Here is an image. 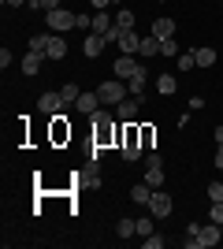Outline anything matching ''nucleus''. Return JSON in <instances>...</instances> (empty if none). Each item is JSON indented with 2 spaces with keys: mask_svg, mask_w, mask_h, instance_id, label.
I'll return each mask as SVG.
<instances>
[{
  "mask_svg": "<svg viewBox=\"0 0 223 249\" xmlns=\"http://www.w3.org/2000/svg\"><path fill=\"white\" fill-rule=\"evenodd\" d=\"M127 93H130V89H127V82H123V78H108V82L97 86V97H101V104H119Z\"/></svg>",
  "mask_w": 223,
  "mask_h": 249,
  "instance_id": "obj_1",
  "label": "nucleus"
},
{
  "mask_svg": "<svg viewBox=\"0 0 223 249\" xmlns=\"http://www.w3.org/2000/svg\"><path fill=\"white\" fill-rule=\"evenodd\" d=\"M149 216H156V219H164V216H171V208H175V201L164 194V190H153V197H149Z\"/></svg>",
  "mask_w": 223,
  "mask_h": 249,
  "instance_id": "obj_2",
  "label": "nucleus"
},
{
  "mask_svg": "<svg viewBox=\"0 0 223 249\" xmlns=\"http://www.w3.org/2000/svg\"><path fill=\"white\" fill-rule=\"evenodd\" d=\"M45 26H49V30H71V26H74V15H71V11H64V8H56V11L45 15Z\"/></svg>",
  "mask_w": 223,
  "mask_h": 249,
  "instance_id": "obj_3",
  "label": "nucleus"
},
{
  "mask_svg": "<svg viewBox=\"0 0 223 249\" xmlns=\"http://www.w3.org/2000/svg\"><path fill=\"white\" fill-rule=\"evenodd\" d=\"M123 156H127V160H138V156H145V149H141L138 130H134V126H127V134H123Z\"/></svg>",
  "mask_w": 223,
  "mask_h": 249,
  "instance_id": "obj_4",
  "label": "nucleus"
},
{
  "mask_svg": "<svg viewBox=\"0 0 223 249\" xmlns=\"http://www.w3.org/2000/svg\"><path fill=\"white\" fill-rule=\"evenodd\" d=\"M37 112H45V115L64 112V97H60V89H56V93H41V97H37Z\"/></svg>",
  "mask_w": 223,
  "mask_h": 249,
  "instance_id": "obj_5",
  "label": "nucleus"
},
{
  "mask_svg": "<svg viewBox=\"0 0 223 249\" xmlns=\"http://www.w3.org/2000/svg\"><path fill=\"white\" fill-rule=\"evenodd\" d=\"M138 71H141V63L134 60V56H123V60H116V78H123V82H130Z\"/></svg>",
  "mask_w": 223,
  "mask_h": 249,
  "instance_id": "obj_6",
  "label": "nucleus"
},
{
  "mask_svg": "<svg viewBox=\"0 0 223 249\" xmlns=\"http://www.w3.org/2000/svg\"><path fill=\"white\" fill-rule=\"evenodd\" d=\"M116 108H119V119H123V123H130V119L138 115V108H141V97H123Z\"/></svg>",
  "mask_w": 223,
  "mask_h": 249,
  "instance_id": "obj_7",
  "label": "nucleus"
},
{
  "mask_svg": "<svg viewBox=\"0 0 223 249\" xmlns=\"http://www.w3.org/2000/svg\"><path fill=\"white\" fill-rule=\"evenodd\" d=\"M119 49H123V56H134V52H138L141 49V37H138V34H134V30H123V34H119Z\"/></svg>",
  "mask_w": 223,
  "mask_h": 249,
  "instance_id": "obj_8",
  "label": "nucleus"
},
{
  "mask_svg": "<svg viewBox=\"0 0 223 249\" xmlns=\"http://www.w3.org/2000/svg\"><path fill=\"white\" fill-rule=\"evenodd\" d=\"M216 242H220V223H208V227L197 231V246L201 249H212Z\"/></svg>",
  "mask_w": 223,
  "mask_h": 249,
  "instance_id": "obj_9",
  "label": "nucleus"
},
{
  "mask_svg": "<svg viewBox=\"0 0 223 249\" xmlns=\"http://www.w3.org/2000/svg\"><path fill=\"white\" fill-rule=\"evenodd\" d=\"M104 37H101V34H89V37H86V41H82V52H86V56H89V60H97V56H101V52H104Z\"/></svg>",
  "mask_w": 223,
  "mask_h": 249,
  "instance_id": "obj_10",
  "label": "nucleus"
},
{
  "mask_svg": "<svg viewBox=\"0 0 223 249\" xmlns=\"http://www.w3.org/2000/svg\"><path fill=\"white\" fill-rule=\"evenodd\" d=\"M153 37H156V41L175 37V19H156V22H153Z\"/></svg>",
  "mask_w": 223,
  "mask_h": 249,
  "instance_id": "obj_11",
  "label": "nucleus"
},
{
  "mask_svg": "<svg viewBox=\"0 0 223 249\" xmlns=\"http://www.w3.org/2000/svg\"><path fill=\"white\" fill-rule=\"evenodd\" d=\"M97 104H101V97H97V93H78L74 108H78L82 115H93V112H97Z\"/></svg>",
  "mask_w": 223,
  "mask_h": 249,
  "instance_id": "obj_12",
  "label": "nucleus"
},
{
  "mask_svg": "<svg viewBox=\"0 0 223 249\" xmlns=\"http://www.w3.org/2000/svg\"><path fill=\"white\" fill-rule=\"evenodd\" d=\"M45 56H49V60H64V56H67V41L52 34V37H49V49H45Z\"/></svg>",
  "mask_w": 223,
  "mask_h": 249,
  "instance_id": "obj_13",
  "label": "nucleus"
},
{
  "mask_svg": "<svg viewBox=\"0 0 223 249\" xmlns=\"http://www.w3.org/2000/svg\"><path fill=\"white\" fill-rule=\"evenodd\" d=\"M145 82H149V71H145V67H141V71H138V74H134V78H130V82H127L130 97H145Z\"/></svg>",
  "mask_w": 223,
  "mask_h": 249,
  "instance_id": "obj_14",
  "label": "nucleus"
},
{
  "mask_svg": "<svg viewBox=\"0 0 223 249\" xmlns=\"http://www.w3.org/2000/svg\"><path fill=\"white\" fill-rule=\"evenodd\" d=\"M41 60H45V52H26V56H22V74H37Z\"/></svg>",
  "mask_w": 223,
  "mask_h": 249,
  "instance_id": "obj_15",
  "label": "nucleus"
},
{
  "mask_svg": "<svg viewBox=\"0 0 223 249\" xmlns=\"http://www.w3.org/2000/svg\"><path fill=\"white\" fill-rule=\"evenodd\" d=\"M112 26H116V19H112L108 11H97V15H93V26H89V30H97V34H108Z\"/></svg>",
  "mask_w": 223,
  "mask_h": 249,
  "instance_id": "obj_16",
  "label": "nucleus"
},
{
  "mask_svg": "<svg viewBox=\"0 0 223 249\" xmlns=\"http://www.w3.org/2000/svg\"><path fill=\"white\" fill-rule=\"evenodd\" d=\"M175 89H179V82H175V74H156V93L171 97Z\"/></svg>",
  "mask_w": 223,
  "mask_h": 249,
  "instance_id": "obj_17",
  "label": "nucleus"
},
{
  "mask_svg": "<svg viewBox=\"0 0 223 249\" xmlns=\"http://www.w3.org/2000/svg\"><path fill=\"white\" fill-rule=\"evenodd\" d=\"M149 197H153V186H149L145 178H141L138 186L130 190V201H138V205H149Z\"/></svg>",
  "mask_w": 223,
  "mask_h": 249,
  "instance_id": "obj_18",
  "label": "nucleus"
},
{
  "mask_svg": "<svg viewBox=\"0 0 223 249\" xmlns=\"http://www.w3.org/2000/svg\"><path fill=\"white\" fill-rule=\"evenodd\" d=\"M197 67H216V49H193Z\"/></svg>",
  "mask_w": 223,
  "mask_h": 249,
  "instance_id": "obj_19",
  "label": "nucleus"
},
{
  "mask_svg": "<svg viewBox=\"0 0 223 249\" xmlns=\"http://www.w3.org/2000/svg\"><path fill=\"white\" fill-rule=\"evenodd\" d=\"M156 52H160V41H156V37H141V49H138V56H145V60H153Z\"/></svg>",
  "mask_w": 223,
  "mask_h": 249,
  "instance_id": "obj_20",
  "label": "nucleus"
},
{
  "mask_svg": "<svg viewBox=\"0 0 223 249\" xmlns=\"http://www.w3.org/2000/svg\"><path fill=\"white\" fill-rule=\"evenodd\" d=\"M175 67H179V71H193V67H197V56H193V52H179V56H175Z\"/></svg>",
  "mask_w": 223,
  "mask_h": 249,
  "instance_id": "obj_21",
  "label": "nucleus"
},
{
  "mask_svg": "<svg viewBox=\"0 0 223 249\" xmlns=\"http://www.w3.org/2000/svg\"><path fill=\"white\" fill-rule=\"evenodd\" d=\"M116 234H119V238H130V234H138V223H134V219H119Z\"/></svg>",
  "mask_w": 223,
  "mask_h": 249,
  "instance_id": "obj_22",
  "label": "nucleus"
},
{
  "mask_svg": "<svg viewBox=\"0 0 223 249\" xmlns=\"http://www.w3.org/2000/svg\"><path fill=\"white\" fill-rule=\"evenodd\" d=\"M145 182L153 190H160V186H164V167H149V171H145Z\"/></svg>",
  "mask_w": 223,
  "mask_h": 249,
  "instance_id": "obj_23",
  "label": "nucleus"
},
{
  "mask_svg": "<svg viewBox=\"0 0 223 249\" xmlns=\"http://www.w3.org/2000/svg\"><path fill=\"white\" fill-rule=\"evenodd\" d=\"M116 26H123V30H134V11H130V8H119Z\"/></svg>",
  "mask_w": 223,
  "mask_h": 249,
  "instance_id": "obj_24",
  "label": "nucleus"
},
{
  "mask_svg": "<svg viewBox=\"0 0 223 249\" xmlns=\"http://www.w3.org/2000/svg\"><path fill=\"white\" fill-rule=\"evenodd\" d=\"M49 37H52V34H34L30 37V52H45L49 49Z\"/></svg>",
  "mask_w": 223,
  "mask_h": 249,
  "instance_id": "obj_25",
  "label": "nucleus"
},
{
  "mask_svg": "<svg viewBox=\"0 0 223 249\" xmlns=\"http://www.w3.org/2000/svg\"><path fill=\"white\" fill-rule=\"evenodd\" d=\"M30 8H34V11H45V15H49V11L60 8V0H30Z\"/></svg>",
  "mask_w": 223,
  "mask_h": 249,
  "instance_id": "obj_26",
  "label": "nucleus"
},
{
  "mask_svg": "<svg viewBox=\"0 0 223 249\" xmlns=\"http://www.w3.org/2000/svg\"><path fill=\"white\" fill-rule=\"evenodd\" d=\"M179 41H175V37H168V41H160V56H179Z\"/></svg>",
  "mask_w": 223,
  "mask_h": 249,
  "instance_id": "obj_27",
  "label": "nucleus"
},
{
  "mask_svg": "<svg viewBox=\"0 0 223 249\" xmlns=\"http://www.w3.org/2000/svg\"><path fill=\"white\" fill-rule=\"evenodd\" d=\"M60 97H64V108H67V104H74V101H78V86H71V82H67L64 89H60Z\"/></svg>",
  "mask_w": 223,
  "mask_h": 249,
  "instance_id": "obj_28",
  "label": "nucleus"
},
{
  "mask_svg": "<svg viewBox=\"0 0 223 249\" xmlns=\"http://www.w3.org/2000/svg\"><path fill=\"white\" fill-rule=\"evenodd\" d=\"M208 219L223 227V201H212V208H208Z\"/></svg>",
  "mask_w": 223,
  "mask_h": 249,
  "instance_id": "obj_29",
  "label": "nucleus"
},
{
  "mask_svg": "<svg viewBox=\"0 0 223 249\" xmlns=\"http://www.w3.org/2000/svg\"><path fill=\"white\" fill-rule=\"evenodd\" d=\"M208 201H223V182H220V178L208 182Z\"/></svg>",
  "mask_w": 223,
  "mask_h": 249,
  "instance_id": "obj_30",
  "label": "nucleus"
},
{
  "mask_svg": "<svg viewBox=\"0 0 223 249\" xmlns=\"http://www.w3.org/2000/svg\"><path fill=\"white\" fill-rule=\"evenodd\" d=\"M134 223H138V234H141V238H149V234H153V219H134Z\"/></svg>",
  "mask_w": 223,
  "mask_h": 249,
  "instance_id": "obj_31",
  "label": "nucleus"
},
{
  "mask_svg": "<svg viewBox=\"0 0 223 249\" xmlns=\"http://www.w3.org/2000/svg\"><path fill=\"white\" fill-rule=\"evenodd\" d=\"M145 167H164V156L160 153H145Z\"/></svg>",
  "mask_w": 223,
  "mask_h": 249,
  "instance_id": "obj_32",
  "label": "nucleus"
},
{
  "mask_svg": "<svg viewBox=\"0 0 223 249\" xmlns=\"http://www.w3.org/2000/svg\"><path fill=\"white\" fill-rule=\"evenodd\" d=\"M160 246H164V238H160V234H149V238H145V249H160Z\"/></svg>",
  "mask_w": 223,
  "mask_h": 249,
  "instance_id": "obj_33",
  "label": "nucleus"
},
{
  "mask_svg": "<svg viewBox=\"0 0 223 249\" xmlns=\"http://www.w3.org/2000/svg\"><path fill=\"white\" fill-rule=\"evenodd\" d=\"M74 26H78V30H86V26H93V19H89V15H74Z\"/></svg>",
  "mask_w": 223,
  "mask_h": 249,
  "instance_id": "obj_34",
  "label": "nucleus"
},
{
  "mask_svg": "<svg viewBox=\"0 0 223 249\" xmlns=\"http://www.w3.org/2000/svg\"><path fill=\"white\" fill-rule=\"evenodd\" d=\"M89 4H93V11H104V8H112L116 0H89Z\"/></svg>",
  "mask_w": 223,
  "mask_h": 249,
  "instance_id": "obj_35",
  "label": "nucleus"
},
{
  "mask_svg": "<svg viewBox=\"0 0 223 249\" xmlns=\"http://www.w3.org/2000/svg\"><path fill=\"white\" fill-rule=\"evenodd\" d=\"M216 167L223 171V145H216Z\"/></svg>",
  "mask_w": 223,
  "mask_h": 249,
  "instance_id": "obj_36",
  "label": "nucleus"
},
{
  "mask_svg": "<svg viewBox=\"0 0 223 249\" xmlns=\"http://www.w3.org/2000/svg\"><path fill=\"white\" fill-rule=\"evenodd\" d=\"M4 4H8V8H19V4H30V0H4Z\"/></svg>",
  "mask_w": 223,
  "mask_h": 249,
  "instance_id": "obj_37",
  "label": "nucleus"
},
{
  "mask_svg": "<svg viewBox=\"0 0 223 249\" xmlns=\"http://www.w3.org/2000/svg\"><path fill=\"white\" fill-rule=\"evenodd\" d=\"M216 145H223V126H216Z\"/></svg>",
  "mask_w": 223,
  "mask_h": 249,
  "instance_id": "obj_38",
  "label": "nucleus"
}]
</instances>
